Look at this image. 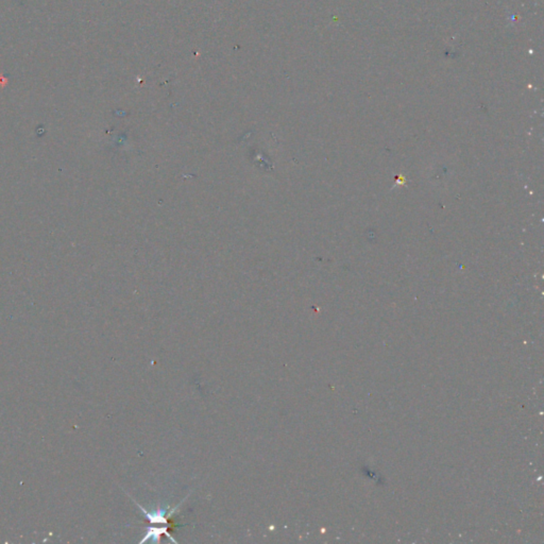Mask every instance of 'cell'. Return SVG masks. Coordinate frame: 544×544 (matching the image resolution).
<instances>
[{
    "mask_svg": "<svg viewBox=\"0 0 544 544\" xmlns=\"http://www.w3.org/2000/svg\"><path fill=\"white\" fill-rule=\"evenodd\" d=\"M135 504L138 506V508L141 509V511L145 515L146 519L149 523L151 524H164V525H168V522H169V519L172 518L173 514H176L178 511L179 507L181 506L182 502L176 506L175 508L172 509V510H170L169 513L167 511V509H163V508H159V509H156V510L154 511H148L147 509H145L143 506H141L140 504H138L137 502H135Z\"/></svg>",
    "mask_w": 544,
    "mask_h": 544,
    "instance_id": "1",
    "label": "cell"
}]
</instances>
